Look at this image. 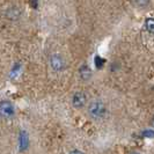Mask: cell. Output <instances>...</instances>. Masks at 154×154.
I'll return each instance as SVG.
<instances>
[{"label":"cell","instance_id":"obj_5","mask_svg":"<svg viewBox=\"0 0 154 154\" xmlns=\"http://www.w3.org/2000/svg\"><path fill=\"white\" fill-rule=\"evenodd\" d=\"M80 75H81V78L82 79H88V78H91V75H92V72H91V69H89V67L87 66V65H82L81 67H80Z\"/></svg>","mask_w":154,"mask_h":154},{"label":"cell","instance_id":"obj_9","mask_svg":"<svg viewBox=\"0 0 154 154\" xmlns=\"http://www.w3.org/2000/svg\"><path fill=\"white\" fill-rule=\"evenodd\" d=\"M95 64H96L97 67H102V65H103V59L100 58V57H96V58H95Z\"/></svg>","mask_w":154,"mask_h":154},{"label":"cell","instance_id":"obj_8","mask_svg":"<svg viewBox=\"0 0 154 154\" xmlns=\"http://www.w3.org/2000/svg\"><path fill=\"white\" fill-rule=\"evenodd\" d=\"M149 0H134V2L138 5V6H146L148 4Z\"/></svg>","mask_w":154,"mask_h":154},{"label":"cell","instance_id":"obj_13","mask_svg":"<svg viewBox=\"0 0 154 154\" xmlns=\"http://www.w3.org/2000/svg\"><path fill=\"white\" fill-rule=\"evenodd\" d=\"M131 154H139V153H137V152H133V153H131Z\"/></svg>","mask_w":154,"mask_h":154},{"label":"cell","instance_id":"obj_12","mask_svg":"<svg viewBox=\"0 0 154 154\" xmlns=\"http://www.w3.org/2000/svg\"><path fill=\"white\" fill-rule=\"evenodd\" d=\"M151 124H152V126L154 128V116H153V118H152V121H151Z\"/></svg>","mask_w":154,"mask_h":154},{"label":"cell","instance_id":"obj_11","mask_svg":"<svg viewBox=\"0 0 154 154\" xmlns=\"http://www.w3.org/2000/svg\"><path fill=\"white\" fill-rule=\"evenodd\" d=\"M69 154H84L82 152H80V151H77V149H74V151H72Z\"/></svg>","mask_w":154,"mask_h":154},{"label":"cell","instance_id":"obj_1","mask_svg":"<svg viewBox=\"0 0 154 154\" xmlns=\"http://www.w3.org/2000/svg\"><path fill=\"white\" fill-rule=\"evenodd\" d=\"M88 112L93 118H102V117H104L106 112H107L106 104L102 101H94L91 103V106L88 108Z\"/></svg>","mask_w":154,"mask_h":154},{"label":"cell","instance_id":"obj_10","mask_svg":"<svg viewBox=\"0 0 154 154\" xmlns=\"http://www.w3.org/2000/svg\"><path fill=\"white\" fill-rule=\"evenodd\" d=\"M144 134H147L146 137H154V131H145Z\"/></svg>","mask_w":154,"mask_h":154},{"label":"cell","instance_id":"obj_6","mask_svg":"<svg viewBox=\"0 0 154 154\" xmlns=\"http://www.w3.org/2000/svg\"><path fill=\"white\" fill-rule=\"evenodd\" d=\"M20 145H21V151L26 149L28 146V136L26 132H21V136H20Z\"/></svg>","mask_w":154,"mask_h":154},{"label":"cell","instance_id":"obj_2","mask_svg":"<svg viewBox=\"0 0 154 154\" xmlns=\"http://www.w3.org/2000/svg\"><path fill=\"white\" fill-rule=\"evenodd\" d=\"M15 114L14 106L9 101H1L0 102V116L5 118H11Z\"/></svg>","mask_w":154,"mask_h":154},{"label":"cell","instance_id":"obj_3","mask_svg":"<svg viewBox=\"0 0 154 154\" xmlns=\"http://www.w3.org/2000/svg\"><path fill=\"white\" fill-rule=\"evenodd\" d=\"M50 65H51V67L54 71H63V69H65V62H64L62 56H59V54L51 56V58H50Z\"/></svg>","mask_w":154,"mask_h":154},{"label":"cell","instance_id":"obj_4","mask_svg":"<svg viewBox=\"0 0 154 154\" xmlns=\"http://www.w3.org/2000/svg\"><path fill=\"white\" fill-rule=\"evenodd\" d=\"M86 102H87V97H86L85 94L81 92L75 93L72 97V103L75 108H82L86 104Z\"/></svg>","mask_w":154,"mask_h":154},{"label":"cell","instance_id":"obj_7","mask_svg":"<svg viewBox=\"0 0 154 154\" xmlns=\"http://www.w3.org/2000/svg\"><path fill=\"white\" fill-rule=\"evenodd\" d=\"M145 24H146V29L151 34H154V19H152V17H149V19H147L146 22H145Z\"/></svg>","mask_w":154,"mask_h":154}]
</instances>
